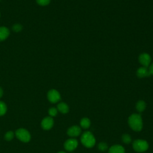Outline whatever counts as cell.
Segmentation results:
<instances>
[{"mask_svg":"<svg viewBox=\"0 0 153 153\" xmlns=\"http://www.w3.org/2000/svg\"><path fill=\"white\" fill-rule=\"evenodd\" d=\"M130 127L135 131H139L142 129L143 121L141 115L139 114H133L128 118Z\"/></svg>","mask_w":153,"mask_h":153,"instance_id":"6da1fadb","label":"cell"},{"mask_svg":"<svg viewBox=\"0 0 153 153\" xmlns=\"http://www.w3.org/2000/svg\"><path fill=\"white\" fill-rule=\"evenodd\" d=\"M81 142L85 147L91 148L94 146L96 139L91 131H85L81 136Z\"/></svg>","mask_w":153,"mask_h":153,"instance_id":"7a4b0ae2","label":"cell"},{"mask_svg":"<svg viewBox=\"0 0 153 153\" xmlns=\"http://www.w3.org/2000/svg\"><path fill=\"white\" fill-rule=\"evenodd\" d=\"M133 148L137 152H143L149 148L148 143L142 139H136L133 142Z\"/></svg>","mask_w":153,"mask_h":153,"instance_id":"3957f363","label":"cell"},{"mask_svg":"<svg viewBox=\"0 0 153 153\" xmlns=\"http://www.w3.org/2000/svg\"><path fill=\"white\" fill-rule=\"evenodd\" d=\"M17 137L22 142H27L30 139V135L28 131L24 128H19L16 131Z\"/></svg>","mask_w":153,"mask_h":153,"instance_id":"277c9868","label":"cell"},{"mask_svg":"<svg viewBox=\"0 0 153 153\" xmlns=\"http://www.w3.org/2000/svg\"><path fill=\"white\" fill-rule=\"evenodd\" d=\"M78 145V142L76 139L71 138L68 139L64 143V148L68 151H73L75 150Z\"/></svg>","mask_w":153,"mask_h":153,"instance_id":"5b68a950","label":"cell"},{"mask_svg":"<svg viewBox=\"0 0 153 153\" xmlns=\"http://www.w3.org/2000/svg\"><path fill=\"white\" fill-rule=\"evenodd\" d=\"M47 97L48 100L51 102V103H56L57 102H59L60 99V94L59 93V91H57L55 89H52L50 90L48 93H47Z\"/></svg>","mask_w":153,"mask_h":153,"instance_id":"8992f818","label":"cell"},{"mask_svg":"<svg viewBox=\"0 0 153 153\" xmlns=\"http://www.w3.org/2000/svg\"><path fill=\"white\" fill-rule=\"evenodd\" d=\"M139 61L142 66L148 68L151 62V57L149 54L146 53H143L140 54L139 56Z\"/></svg>","mask_w":153,"mask_h":153,"instance_id":"52a82bcc","label":"cell"},{"mask_svg":"<svg viewBox=\"0 0 153 153\" xmlns=\"http://www.w3.org/2000/svg\"><path fill=\"white\" fill-rule=\"evenodd\" d=\"M81 128L78 126H72L68 129L67 134L71 137H76L80 135Z\"/></svg>","mask_w":153,"mask_h":153,"instance_id":"ba28073f","label":"cell"},{"mask_svg":"<svg viewBox=\"0 0 153 153\" xmlns=\"http://www.w3.org/2000/svg\"><path fill=\"white\" fill-rule=\"evenodd\" d=\"M54 121L51 117L44 118L41 122V126L44 130H50L53 126Z\"/></svg>","mask_w":153,"mask_h":153,"instance_id":"9c48e42d","label":"cell"},{"mask_svg":"<svg viewBox=\"0 0 153 153\" xmlns=\"http://www.w3.org/2000/svg\"><path fill=\"white\" fill-rule=\"evenodd\" d=\"M136 75L139 78H145L149 76L150 75L148 69H147L146 67L142 66L138 68V69L136 71Z\"/></svg>","mask_w":153,"mask_h":153,"instance_id":"30bf717a","label":"cell"},{"mask_svg":"<svg viewBox=\"0 0 153 153\" xmlns=\"http://www.w3.org/2000/svg\"><path fill=\"white\" fill-rule=\"evenodd\" d=\"M108 153H125V149L120 145H114L109 148Z\"/></svg>","mask_w":153,"mask_h":153,"instance_id":"8fae6325","label":"cell"},{"mask_svg":"<svg viewBox=\"0 0 153 153\" xmlns=\"http://www.w3.org/2000/svg\"><path fill=\"white\" fill-rule=\"evenodd\" d=\"M9 35L10 31L7 27L5 26L0 27V41H2L7 39Z\"/></svg>","mask_w":153,"mask_h":153,"instance_id":"7c38bea8","label":"cell"},{"mask_svg":"<svg viewBox=\"0 0 153 153\" xmlns=\"http://www.w3.org/2000/svg\"><path fill=\"white\" fill-rule=\"evenodd\" d=\"M57 110L62 114H66L69 111V106L65 102H60L57 105Z\"/></svg>","mask_w":153,"mask_h":153,"instance_id":"4fadbf2b","label":"cell"},{"mask_svg":"<svg viewBox=\"0 0 153 153\" xmlns=\"http://www.w3.org/2000/svg\"><path fill=\"white\" fill-rule=\"evenodd\" d=\"M91 122L89 118L84 117L82 118L80 121V126L84 129H87L90 127Z\"/></svg>","mask_w":153,"mask_h":153,"instance_id":"5bb4252c","label":"cell"},{"mask_svg":"<svg viewBox=\"0 0 153 153\" xmlns=\"http://www.w3.org/2000/svg\"><path fill=\"white\" fill-rule=\"evenodd\" d=\"M146 103L145 102V101H143L142 100H139L136 104V108L137 111L139 112H142L144 111V110L146 108Z\"/></svg>","mask_w":153,"mask_h":153,"instance_id":"9a60e30c","label":"cell"},{"mask_svg":"<svg viewBox=\"0 0 153 153\" xmlns=\"http://www.w3.org/2000/svg\"><path fill=\"white\" fill-rule=\"evenodd\" d=\"M121 139H122L123 142L126 144H129L131 142V138L130 136L128 134H124L122 136Z\"/></svg>","mask_w":153,"mask_h":153,"instance_id":"2e32d148","label":"cell"},{"mask_svg":"<svg viewBox=\"0 0 153 153\" xmlns=\"http://www.w3.org/2000/svg\"><path fill=\"white\" fill-rule=\"evenodd\" d=\"M97 148L100 151H106L108 148V146L106 142H102L98 144Z\"/></svg>","mask_w":153,"mask_h":153,"instance_id":"e0dca14e","label":"cell"},{"mask_svg":"<svg viewBox=\"0 0 153 153\" xmlns=\"http://www.w3.org/2000/svg\"><path fill=\"white\" fill-rule=\"evenodd\" d=\"M6 111H7L6 105L3 102L0 101V116L4 115Z\"/></svg>","mask_w":153,"mask_h":153,"instance_id":"ac0fdd59","label":"cell"},{"mask_svg":"<svg viewBox=\"0 0 153 153\" xmlns=\"http://www.w3.org/2000/svg\"><path fill=\"white\" fill-rule=\"evenodd\" d=\"M22 28H23L22 26L20 24H15L12 27V29L13 30V31L16 32H20L22 30Z\"/></svg>","mask_w":153,"mask_h":153,"instance_id":"d6986e66","label":"cell"},{"mask_svg":"<svg viewBox=\"0 0 153 153\" xmlns=\"http://www.w3.org/2000/svg\"><path fill=\"white\" fill-rule=\"evenodd\" d=\"M48 113L50 117H54L57 115V109L55 108H51L48 110Z\"/></svg>","mask_w":153,"mask_h":153,"instance_id":"ffe728a7","label":"cell"},{"mask_svg":"<svg viewBox=\"0 0 153 153\" xmlns=\"http://www.w3.org/2000/svg\"><path fill=\"white\" fill-rule=\"evenodd\" d=\"M14 137V133L11 131H8L5 135V139L7 140H11Z\"/></svg>","mask_w":153,"mask_h":153,"instance_id":"44dd1931","label":"cell"},{"mask_svg":"<svg viewBox=\"0 0 153 153\" xmlns=\"http://www.w3.org/2000/svg\"><path fill=\"white\" fill-rule=\"evenodd\" d=\"M36 2L40 5L45 6L50 4V0H36Z\"/></svg>","mask_w":153,"mask_h":153,"instance_id":"7402d4cb","label":"cell"},{"mask_svg":"<svg viewBox=\"0 0 153 153\" xmlns=\"http://www.w3.org/2000/svg\"><path fill=\"white\" fill-rule=\"evenodd\" d=\"M148 70H149V72L150 75H153V63H152V64L149 66V68Z\"/></svg>","mask_w":153,"mask_h":153,"instance_id":"603a6c76","label":"cell"},{"mask_svg":"<svg viewBox=\"0 0 153 153\" xmlns=\"http://www.w3.org/2000/svg\"><path fill=\"white\" fill-rule=\"evenodd\" d=\"M2 94H3V90L2 88L0 87V98L2 96Z\"/></svg>","mask_w":153,"mask_h":153,"instance_id":"cb8c5ba5","label":"cell"},{"mask_svg":"<svg viewBox=\"0 0 153 153\" xmlns=\"http://www.w3.org/2000/svg\"><path fill=\"white\" fill-rule=\"evenodd\" d=\"M58 153H66V152H64V151H60V152H59Z\"/></svg>","mask_w":153,"mask_h":153,"instance_id":"d4e9b609","label":"cell"}]
</instances>
